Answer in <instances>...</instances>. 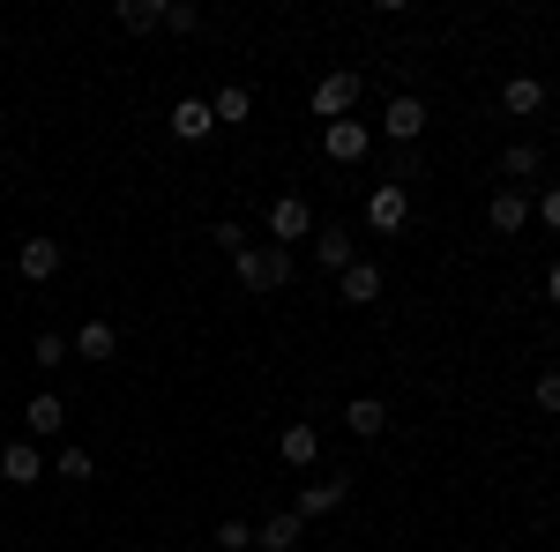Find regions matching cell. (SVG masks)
<instances>
[{
    "instance_id": "6da1fadb",
    "label": "cell",
    "mask_w": 560,
    "mask_h": 552,
    "mask_svg": "<svg viewBox=\"0 0 560 552\" xmlns=\"http://www.w3.org/2000/svg\"><path fill=\"white\" fill-rule=\"evenodd\" d=\"M232 269H240V292H277V284L292 277V247H277V239H269V247H240Z\"/></svg>"
},
{
    "instance_id": "7a4b0ae2",
    "label": "cell",
    "mask_w": 560,
    "mask_h": 552,
    "mask_svg": "<svg viewBox=\"0 0 560 552\" xmlns=\"http://www.w3.org/2000/svg\"><path fill=\"white\" fill-rule=\"evenodd\" d=\"M269 239H277V247L314 239V210H306V195H277V202H269Z\"/></svg>"
},
{
    "instance_id": "3957f363",
    "label": "cell",
    "mask_w": 560,
    "mask_h": 552,
    "mask_svg": "<svg viewBox=\"0 0 560 552\" xmlns=\"http://www.w3.org/2000/svg\"><path fill=\"white\" fill-rule=\"evenodd\" d=\"M322 150H329L337 165H366L374 134H366V120H329V128H322Z\"/></svg>"
},
{
    "instance_id": "277c9868",
    "label": "cell",
    "mask_w": 560,
    "mask_h": 552,
    "mask_svg": "<svg viewBox=\"0 0 560 552\" xmlns=\"http://www.w3.org/2000/svg\"><path fill=\"white\" fill-rule=\"evenodd\" d=\"M351 105H359V75H322L314 83V113L322 120H351Z\"/></svg>"
},
{
    "instance_id": "5b68a950",
    "label": "cell",
    "mask_w": 560,
    "mask_h": 552,
    "mask_svg": "<svg viewBox=\"0 0 560 552\" xmlns=\"http://www.w3.org/2000/svg\"><path fill=\"white\" fill-rule=\"evenodd\" d=\"M173 134H179V142H210V134H217L210 97H179V105H173Z\"/></svg>"
},
{
    "instance_id": "8992f818",
    "label": "cell",
    "mask_w": 560,
    "mask_h": 552,
    "mask_svg": "<svg viewBox=\"0 0 560 552\" xmlns=\"http://www.w3.org/2000/svg\"><path fill=\"white\" fill-rule=\"evenodd\" d=\"M404 210H411V187H396V179H388V187H374V202H366V224H374V232H396Z\"/></svg>"
},
{
    "instance_id": "52a82bcc",
    "label": "cell",
    "mask_w": 560,
    "mask_h": 552,
    "mask_svg": "<svg viewBox=\"0 0 560 552\" xmlns=\"http://www.w3.org/2000/svg\"><path fill=\"white\" fill-rule=\"evenodd\" d=\"M15 269H23L31 284L60 277V239H23V247H15Z\"/></svg>"
},
{
    "instance_id": "ba28073f",
    "label": "cell",
    "mask_w": 560,
    "mask_h": 552,
    "mask_svg": "<svg viewBox=\"0 0 560 552\" xmlns=\"http://www.w3.org/2000/svg\"><path fill=\"white\" fill-rule=\"evenodd\" d=\"M388 142H404V150H411V142H419V134H427V105H419V97H396V105H388Z\"/></svg>"
},
{
    "instance_id": "9c48e42d",
    "label": "cell",
    "mask_w": 560,
    "mask_h": 552,
    "mask_svg": "<svg viewBox=\"0 0 560 552\" xmlns=\"http://www.w3.org/2000/svg\"><path fill=\"white\" fill-rule=\"evenodd\" d=\"M0 478H8V485H38L45 478L38 448H31V441H8V448H0Z\"/></svg>"
},
{
    "instance_id": "30bf717a",
    "label": "cell",
    "mask_w": 560,
    "mask_h": 552,
    "mask_svg": "<svg viewBox=\"0 0 560 552\" xmlns=\"http://www.w3.org/2000/svg\"><path fill=\"white\" fill-rule=\"evenodd\" d=\"M486 224H493V232H523V224H530V195H516V187H501V195L486 202Z\"/></svg>"
},
{
    "instance_id": "8fae6325",
    "label": "cell",
    "mask_w": 560,
    "mask_h": 552,
    "mask_svg": "<svg viewBox=\"0 0 560 552\" xmlns=\"http://www.w3.org/2000/svg\"><path fill=\"white\" fill-rule=\"evenodd\" d=\"M314 255H322V269H337V277L359 261V255H351V232H345V224H322V232H314Z\"/></svg>"
},
{
    "instance_id": "7c38bea8",
    "label": "cell",
    "mask_w": 560,
    "mask_h": 552,
    "mask_svg": "<svg viewBox=\"0 0 560 552\" xmlns=\"http://www.w3.org/2000/svg\"><path fill=\"white\" fill-rule=\"evenodd\" d=\"M277 456H284L292 470H306L314 456H322V433H314V425H284V441H277Z\"/></svg>"
},
{
    "instance_id": "4fadbf2b",
    "label": "cell",
    "mask_w": 560,
    "mask_h": 552,
    "mask_svg": "<svg viewBox=\"0 0 560 552\" xmlns=\"http://www.w3.org/2000/svg\"><path fill=\"white\" fill-rule=\"evenodd\" d=\"M255 545H261V552H300V515H292V508L269 515V522L255 530Z\"/></svg>"
},
{
    "instance_id": "5bb4252c",
    "label": "cell",
    "mask_w": 560,
    "mask_h": 552,
    "mask_svg": "<svg viewBox=\"0 0 560 552\" xmlns=\"http://www.w3.org/2000/svg\"><path fill=\"white\" fill-rule=\"evenodd\" d=\"M337 292H345L351 306H366V298H382V269H374V261H351L345 277H337Z\"/></svg>"
},
{
    "instance_id": "9a60e30c",
    "label": "cell",
    "mask_w": 560,
    "mask_h": 552,
    "mask_svg": "<svg viewBox=\"0 0 560 552\" xmlns=\"http://www.w3.org/2000/svg\"><path fill=\"white\" fill-rule=\"evenodd\" d=\"M345 493H351L345 478H322V485H306V493H300V508H292V515H300V522H306V515H329V508H345Z\"/></svg>"
},
{
    "instance_id": "2e32d148",
    "label": "cell",
    "mask_w": 560,
    "mask_h": 552,
    "mask_svg": "<svg viewBox=\"0 0 560 552\" xmlns=\"http://www.w3.org/2000/svg\"><path fill=\"white\" fill-rule=\"evenodd\" d=\"M345 425H351V433H359V441H374V433H382V425H388V403H382V396H351Z\"/></svg>"
},
{
    "instance_id": "e0dca14e",
    "label": "cell",
    "mask_w": 560,
    "mask_h": 552,
    "mask_svg": "<svg viewBox=\"0 0 560 552\" xmlns=\"http://www.w3.org/2000/svg\"><path fill=\"white\" fill-rule=\"evenodd\" d=\"M23 425H31V441H52V433L68 425V411H60V396H31V411H23Z\"/></svg>"
},
{
    "instance_id": "ac0fdd59",
    "label": "cell",
    "mask_w": 560,
    "mask_h": 552,
    "mask_svg": "<svg viewBox=\"0 0 560 552\" xmlns=\"http://www.w3.org/2000/svg\"><path fill=\"white\" fill-rule=\"evenodd\" d=\"M210 113H217V128H240V120H247V113H255V97H247V90L240 83H224L210 97Z\"/></svg>"
},
{
    "instance_id": "d6986e66",
    "label": "cell",
    "mask_w": 560,
    "mask_h": 552,
    "mask_svg": "<svg viewBox=\"0 0 560 552\" xmlns=\"http://www.w3.org/2000/svg\"><path fill=\"white\" fill-rule=\"evenodd\" d=\"M501 105L523 120V113H538V105H546V83H538V75H516V83L501 90Z\"/></svg>"
},
{
    "instance_id": "ffe728a7",
    "label": "cell",
    "mask_w": 560,
    "mask_h": 552,
    "mask_svg": "<svg viewBox=\"0 0 560 552\" xmlns=\"http://www.w3.org/2000/svg\"><path fill=\"white\" fill-rule=\"evenodd\" d=\"M75 351H83V359H113V351H120V337H113V321H83V337H75Z\"/></svg>"
},
{
    "instance_id": "44dd1931",
    "label": "cell",
    "mask_w": 560,
    "mask_h": 552,
    "mask_svg": "<svg viewBox=\"0 0 560 552\" xmlns=\"http://www.w3.org/2000/svg\"><path fill=\"white\" fill-rule=\"evenodd\" d=\"M158 23H165L158 0H120V31H158Z\"/></svg>"
},
{
    "instance_id": "7402d4cb",
    "label": "cell",
    "mask_w": 560,
    "mask_h": 552,
    "mask_svg": "<svg viewBox=\"0 0 560 552\" xmlns=\"http://www.w3.org/2000/svg\"><path fill=\"white\" fill-rule=\"evenodd\" d=\"M501 172H516V179H530V172H538V142H509V157H501Z\"/></svg>"
},
{
    "instance_id": "603a6c76",
    "label": "cell",
    "mask_w": 560,
    "mask_h": 552,
    "mask_svg": "<svg viewBox=\"0 0 560 552\" xmlns=\"http://www.w3.org/2000/svg\"><path fill=\"white\" fill-rule=\"evenodd\" d=\"M217 545H224V552H247V545H255V530L232 515V522H217Z\"/></svg>"
},
{
    "instance_id": "cb8c5ba5",
    "label": "cell",
    "mask_w": 560,
    "mask_h": 552,
    "mask_svg": "<svg viewBox=\"0 0 560 552\" xmlns=\"http://www.w3.org/2000/svg\"><path fill=\"white\" fill-rule=\"evenodd\" d=\"M68 351H75V343H60V337H38V343H31V366H60Z\"/></svg>"
},
{
    "instance_id": "d4e9b609",
    "label": "cell",
    "mask_w": 560,
    "mask_h": 552,
    "mask_svg": "<svg viewBox=\"0 0 560 552\" xmlns=\"http://www.w3.org/2000/svg\"><path fill=\"white\" fill-rule=\"evenodd\" d=\"M60 478H68V485H83V478H90V456H83V448H60Z\"/></svg>"
},
{
    "instance_id": "484cf974",
    "label": "cell",
    "mask_w": 560,
    "mask_h": 552,
    "mask_svg": "<svg viewBox=\"0 0 560 552\" xmlns=\"http://www.w3.org/2000/svg\"><path fill=\"white\" fill-rule=\"evenodd\" d=\"M538 411L560 419V374H538Z\"/></svg>"
},
{
    "instance_id": "4316f807",
    "label": "cell",
    "mask_w": 560,
    "mask_h": 552,
    "mask_svg": "<svg viewBox=\"0 0 560 552\" xmlns=\"http://www.w3.org/2000/svg\"><path fill=\"white\" fill-rule=\"evenodd\" d=\"M195 23H202V8H187V0H173V8H165V31H195Z\"/></svg>"
},
{
    "instance_id": "83f0119b",
    "label": "cell",
    "mask_w": 560,
    "mask_h": 552,
    "mask_svg": "<svg viewBox=\"0 0 560 552\" xmlns=\"http://www.w3.org/2000/svg\"><path fill=\"white\" fill-rule=\"evenodd\" d=\"M210 239H217V247H224V255H240V247H247V232H240V224H232V216H224V224H217Z\"/></svg>"
},
{
    "instance_id": "f1b7e54d",
    "label": "cell",
    "mask_w": 560,
    "mask_h": 552,
    "mask_svg": "<svg viewBox=\"0 0 560 552\" xmlns=\"http://www.w3.org/2000/svg\"><path fill=\"white\" fill-rule=\"evenodd\" d=\"M538 224H546V232H560V187H546V195H538Z\"/></svg>"
},
{
    "instance_id": "f546056e",
    "label": "cell",
    "mask_w": 560,
    "mask_h": 552,
    "mask_svg": "<svg viewBox=\"0 0 560 552\" xmlns=\"http://www.w3.org/2000/svg\"><path fill=\"white\" fill-rule=\"evenodd\" d=\"M546 298H553V306H560V261H553V277H546Z\"/></svg>"
}]
</instances>
